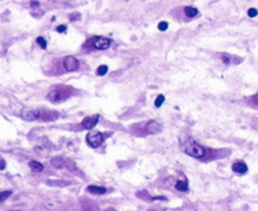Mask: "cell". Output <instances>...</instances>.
I'll return each instance as SVG.
<instances>
[{"instance_id":"cell-6","label":"cell","mask_w":258,"mask_h":211,"mask_svg":"<svg viewBox=\"0 0 258 211\" xmlns=\"http://www.w3.org/2000/svg\"><path fill=\"white\" fill-rule=\"evenodd\" d=\"M64 67H65V69L68 72H73V70L78 69L79 64H78V60L74 56H65V59H64Z\"/></svg>"},{"instance_id":"cell-9","label":"cell","mask_w":258,"mask_h":211,"mask_svg":"<svg viewBox=\"0 0 258 211\" xmlns=\"http://www.w3.org/2000/svg\"><path fill=\"white\" fill-rule=\"evenodd\" d=\"M233 170L235 171V173H239V174H244V173H247V170H248V166L244 163H235L234 165H233Z\"/></svg>"},{"instance_id":"cell-10","label":"cell","mask_w":258,"mask_h":211,"mask_svg":"<svg viewBox=\"0 0 258 211\" xmlns=\"http://www.w3.org/2000/svg\"><path fill=\"white\" fill-rule=\"evenodd\" d=\"M89 193H93V194H104L106 193V188L104 187H97V186H89L87 188Z\"/></svg>"},{"instance_id":"cell-23","label":"cell","mask_w":258,"mask_h":211,"mask_svg":"<svg viewBox=\"0 0 258 211\" xmlns=\"http://www.w3.org/2000/svg\"><path fill=\"white\" fill-rule=\"evenodd\" d=\"M56 31L59 32V33H64V32L67 31V27H65V26H59V27L56 28Z\"/></svg>"},{"instance_id":"cell-4","label":"cell","mask_w":258,"mask_h":211,"mask_svg":"<svg viewBox=\"0 0 258 211\" xmlns=\"http://www.w3.org/2000/svg\"><path fill=\"white\" fill-rule=\"evenodd\" d=\"M22 118L26 120H36V119L41 118V110H31V109H24L21 113Z\"/></svg>"},{"instance_id":"cell-7","label":"cell","mask_w":258,"mask_h":211,"mask_svg":"<svg viewBox=\"0 0 258 211\" xmlns=\"http://www.w3.org/2000/svg\"><path fill=\"white\" fill-rule=\"evenodd\" d=\"M97 123H98V115H89V116H86L82 120V125L87 129H92L95 128Z\"/></svg>"},{"instance_id":"cell-3","label":"cell","mask_w":258,"mask_h":211,"mask_svg":"<svg viewBox=\"0 0 258 211\" xmlns=\"http://www.w3.org/2000/svg\"><path fill=\"white\" fill-rule=\"evenodd\" d=\"M65 88H63V91ZM62 91V88H55L51 92L47 95V99L50 100V101L53 102H59V101H63V100H65L68 97V93H64Z\"/></svg>"},{"instance_id":"cell-12","label":"cell","mask_w":258,"mask_h":211,"mask_svg":"<svg viewBox=\"0 0 258 211\" xmlns=\"http://www.w3.org/2000/svg\"><path fill=\"white\" fill-rule=\"evenodd\" d=\"M30 168L32 169L33 171H42L44 170V165L38 161H30Z\"/></svg>"},{"instance_id":"cell-17","label":"cell","mask_w":258,"mask_h":211,"mask_svg":"<svg viewBox=\"0 0 258 211\" xmlns=\"http://www.w3.org/2000/svg\"><path fill=\"white\" fill-rule=\"evenodd\" d=\"M12 194V191H4V192L0 193V201H5L6 197H9Z\"/></svg>"},{"instance_id":"cell-24","label":"cell","mask_w":258,"mask_h":211,"mask_svg":"<svg viewBox=\"0 0 258 211\" xmlns=\"http://www.w3.org/2000/svg\"><path fill=\"white\" fill-rule=\"evenodd\" d=\"M221 58H222V60H224V63H226V64L230 63V60H229V56H227V55H222Z\"/></svg>"},{"instance_id":"cell-20","label":"cell","mask_w":258,"mask_h":211,"mask_svg":"<svg viewBox=\"0 0 258 211\" xmlns=\"http://www.w3.org/2000/svg\"><path fill=\"white\" fill-rule=\"evenodd\" d=\"M249 102L252 104V105H256V106H258V93H257V95H254V96L250 97Z\"/></svg>"},{"instance_id":"cell-14","label":"cell","mask_w":258,"mask_h":211,"mask_svg":"<svg viewBox=\"0 0 258 211\" xmlns=\"http://www.w3.org/2000/svg\"><path fill=\"white\" fill-rule=\"evenodd\" d=\"M96 73H97L98 76H105V74L107 73V67H106V65H100L97 68V70H96Z\"/></svg>"},{"instance_id":"cell-22","label":"cell","mask_w":258,"mask_h":211,"mask_svg":"<svg viewBox=\"0 0 258 211\" xmlns=\"http://www.w3.org/2000/svg\"><path fill=\"white\" fill-rule=\"evenodd\" d=\"M69 19H70V21H79V19H80V14H79V13H74V14H70Z\"/></svg>"},{"instance_id":"cell-26","label":"cell","mask_w":258,"mask_h":211,"mask_svg":"<svg viewBox=\"0 0 258 211\" xmlns=\"http://www.w3.org/2000/svg\"><path fill=\"white\" fill-rule=\"evenodd\" d=\"M5 168V161L3 160V163H1V169H4Z\"/></svg>"},{"instance_id":"cell-5","label":"cell","mask_w":258,"mask_h":211,"mask_svg":"<svg viewBox=\"0 0 258 211\" xmlns=\"http://www.w3.org/2000/svg\"><path fill=\"white\" fill-rule=\"evenodd\" d=\"M93 46L98 50H105V49L110 47L111 45V40L109 38H105V37H93Z\"/></svg>"},{"instance_id":"cell-21","label":"cell","mask_w":258,"mask_h":211,"mask_svg":"<svg viewBox=\"0 0 258 211\" xmlns=\"http://www.w3.org/2000/svg\"><path fill=\"white\" fill-rule=\"evenodd\" d=\"M167 22H160L159 23V30L160 31H166L167 30Z\"/></svg>"},{"instance_id":"cell-19","label":"cell","mask_w":258,"mask_h":211,"mask_svg":"<svg viewBox=\"0 0 258 211\" xmlns=\"http://www.w3.org/2000/svg\"><path fill=\"white\" fill-rule=\"evenodd\" d=\"M258 14V12H257V9H254V8H250V9H248V15H249L250 18H253V17H256V15Z\"/></svg>"},{"instance_id":"cell-11","label":"cell","mask_w":258,"mask_h":211,"mask_svg":"<svg viewBox=\"0 0 258 211\" xmlns=\"http://www.w3.org/2000/svg\"><path fill=\"white\" fill-rule=\"evenodd\" d=\"M184 13H185L187 17L193 18V17H196V15L198 14V9L193 8V6H187V8L184 9Z\"/></svg>"},{"instance_id":"cell-2","label":"cell","mask_w":258,"mask_h":211,"mask_svg":"<svg viewBox=\"0 0 258 211\" xmlns=\"http://www.w3.org/2000/svg\"><path fill=\"white\" fill-rule=\"evenodd\" d=\"M86 139H87V143H88L89 146H92L93 148H96V147H98V146L102 145V142H104L105 138H104V136H102L100 132L92 131V132H89L88 134H87Z\"/></svg>"},{"instance_id":"cell-8","label":"cell","mask_w":258,"mask_h":211,"mask_svg":"<svg viewBox=\"0 0 258 211\" xmlns=\"http://www.w3.org/2000/svg\"><path fill=\"white\" fill-rule=\"evenodd\" d=\"M161 131V124L156 120H151L147 123L146 125V132L150 134H155V133H159Z\"/></svg>"},{"instance_id":"cell-25","label":"cell","mask_w":258,"mask_h":211,"mask_svg":"<svg viewBox=\"0 0 258 211\" xmlns=\"http://www.w3.org/2000/svg\"><path fill=\"white\" fill-rule=\"evenodd\" d=\"M31 5H32V6H37V5H38V3H37V1H32V3H31Z\"/></svg>"},{"instance_id":"cell-13","label":"cell","mask_w":258,"mask_h":211,"mask_svg":"<svg viewBox=\"0 0 258 211\" xmlns=\"http://www.w3.org/2000/svg\"><path fill=\"white\" fill-rule=\"evenodd\" d=\"M175 188L178 191H180V192H185V191H188V183H187L185 180H179V182H176Z\"/></svg>"},{"instance_id":"cell-16","label":"cell","mask_w":258,"mask_h":211,"mask_svg":"<svg viewBox=\"0 0 258 211\" xmlns=\"http://www.w3.org/2000/svg\"><path fill=\"white\" fill-rule=\"evenodd\" d=\"M36 42H37V44L40 45V46L42 47V49H46V46H47V45H46V40H45L44 37H37V38H36Z\"/></svg>"},{"instance_id":"cell-15","label":"cell","mask_w":258,"mask_h":211,"mask_svg":"<svg viewBox=\"0 0 258 211\" xmlns=\"http://www.w3.org/2000/svg\"><path fill=\"white\" fill-rule=\"evenodd\" d=\"M164 101H165V97H164V95H159L156 99V101H155V106L156 108H160L161 105L164 104Z\"/></svg>"},{"instance_id":"cell-18","label":"cell","mask_w":258,"mask_h":211,"mask_svg":"<svg viewBox=\"0 0 258 211\" xmlns=\"http://www.w3.org/2000/svg\"><path fill=\"white\" fill-rule=\"evenodd\" d=\"M53 165H55V166H62L63 165V160L62 159H59V157H55V159H53Z\"/></svg>"},{"instance_id":"cell-1","label":"cell","mask_w":258,"mask_h":211,"mask_svg":"<svg viewBox=\"0 0 258 211\" xmlns=\"http://www.w3.org/2000/svg\"><path fill=\"white\" fill-rule=\"evenodd\" d=\"M184 152L187 155L193 156V157H203L206 154L205 148H203L201 145L197 143V142H191V145L187 146L184 148Z\"/></svg>"}]
</instances>
